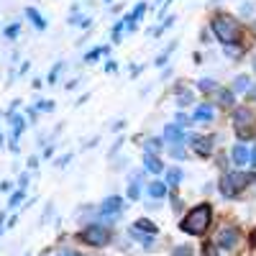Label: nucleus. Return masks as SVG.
<instances>
[{
  "label": "nucleus",
  "instance_id": "a878e982",
  "mask_svg": "<svg viewBox=\"0 0 256 256\" xmlns=\"http://www.w3.org/2000/svg\"><path fill=\"white\" fill-rule=\"evenodd\" d=\"M187 123H190V118H187L185 113H177V126L182 128V126H187Z\"/></svg>",
  "mask_w": 256,
  "mask_h": 256
},
{
  "label": "nucleus",
  "instance_id": "aec40b11",
  "mask_svg": "<svg viewBox=\"0 0 256 256\" xmlns=\"http://www.w3.org/2000/svg\"><path fill=\"white\" fill-rule=\"evenodd\" d=\"M200 90H203V93H215V90H218V85H215V80L203 77V80H200Z\"/></svg>",
  "mask_w": 256,
  "mask_h": 256
},
{
  "label": "nucleus",
  "instance_id": "39448f33",
  "mask_svg": "<svg viewBox=\"0 0 256 256\" xmlns=\"http://www.w3.org/2000/svg\"><path fill=\"white\" fill-rule=\"evenodd\" d=\"M239 239H241V236H239V231L228 225V228H223V231L218 233L215 246H218V249H223V251H233L236 246H239Z\"/></svg>",
  "mask_w": 256,
  "mask_h": 256
},
{
  "label": "nucleus",
  "instance_id": "f257e3e1",
  "mask_svg": "<svg viewBox=\"0 0 256 256\" xmlns=\"http://www.w3.org/2000/svg\"><path fill=\"white\" fill-rule=\"evenodd\" d=\"M210 218H213V210H210L208 203L192 208L190 213L185 215V221H182V231L190 233V236H200L205 233V228L210 225Z\"/></svg>",
  "mask_w": 256,
  "mask_h": 256
},
{
  "label": "nucleus",
  "instance_id": "4468645a",
  "mask_svg": "<svg viewBox=\"0 0 256 256\" xmlns=\"http://www.w3.org/2000/svg\"><path fill=\"white\" fill-rule=\"evenodd\" d=\"M167 195V182H149V197L161 200Z\"/></svg>",
  "mask_w": 256,
  "mask_h": 256
},
{
  "label": "nucleus",
  "instance_id": "f3484780",
  "mask_svg": "<svg viewBox=\"0 0 256 256\" xmlns=\"http://www.w3.org/2000/svg\"><path fill=\"white\" fill-rule=\"evenodd\" d=\"M179 182H182V169L172 167V169L167 172V185H169V187H177Z\"/></svg>",
  "mask_w": 256,
  "mask_h": 256
},
{
  "label": "nucleus",
  "instance_id": "4be33fe9",
  "mask_svg": "<svg viewBox=\"0 0 256 256\" xmlns=\"http://www.w3.org/2000/svg\"><path fill=\"white\" fill-rule=\"evenodd\" d=\"M172 256H192V249L190 246H177V249L172 251Z\"/></svg>",
  "mask_w": 256,
  "mask_h": 256
},
{
  "label": "nucleus",
  "instance_id": "20e7f679",
  "mask_svg": "<svg viewBox=\"0 0 256 256\" xmlns=\"http://www.w3.org/2000/svg\"><path fill=\"white\" fill-rule=\"evenodd\" d=\"M251 182L249 175H243V172H228V175L221 177V192L223 197H236L239 192Z\"/></svg>",
  "mask_w": 256,
  "mask_h": 256
},
{
  "label": "nucleus",
  "instance_id": "bb28decb",
  "mask_svg": "<svg viewBox=\"0 0 256 256\" xmlns=\"http://www.w3.org/2000/svg\"><path fill=\"white\" fill-rule=\"evenodd\" d=\"M205 256H218V246H215V243H213V246L208 243V246H205Z\"/></svg>",
  "mask_w": 256,
  "mask_h": 256
},
{
  "label": "nucleus",
  "instance_id": "393cba45",
  "mask_svg": "<svg viewBox=\"0 0 256 256\" xmlns=\"http://www.w3.org/2000/svg\"><path fill=\"white\" fill-rule=\"evenodd\" d=\"M169 154H172V157H177V159H182V157H185L182 146H169Z\"/></svg>",
  "mask_w": 256,
  "mask_h": 256
},
{
  "label": "nucleus",
  "instance_id": "a211bd4d",
  "mask_svg": "<svg viewBox=\"0 0 256 256\" xmlns=\"http://www.w3.org/2000/svg\"><path fill=\"white\" fill-rule=\"evenodd\" d=\"M192 100H195V97H192L190 90H179V93H177V105H179V108H187Z\"/></svg>",
  "mask_w": 256,
  "mask_h": 256
},
{
  "label": "nucleus",
  "instance_id": "1a4fd4ad",
  "mask_svg": "<svg viewBox=\"0 0 256 256\" xmlns=\"http://www.w3.org/2000/svg\"><path fill=\"white\" fill-rule=\"evenodd\" d=\"M231 157H233V164H236V167H246V164H249L251 151L246 149L243 144H236V146H233V151H231Z\"/></svg>",
  "mask_w": 256,
  "mask_h": 256
},
{
  "label": "nucleus",
  "instance_id": "0eeeda50",
  "mask_svg": "<svg viewBox=\"0 0 256 256\" xmlns=\"http://www.w3.org/2000/svg\"><path fill=\"white\" fill-rule=\"evenodd\" d=\"M190 146H192L197 154L208 157V154L213 151V139H210V136H195V133H192V136H190Z\"/></svg>",
  "mask_w": 256,
  "mask_h": 256
},
{
  "label": "nucleus",
  "instance_id": "c756f323",
  "mask_svg": "<svg viewBox=\"0 0 256 256\" xmlns=\"http://www.w3.org/2000/svg\"><path fill=\"white\" fill-rule=\"evenodd\" d=\"M249 97H251V100H256V87H251V90H249Z\"/></svg>",
  "mask_w": 256,
  "mask_h": 256
},
{
  "label": "nucleus",
  "instance_id": "f8f14e48",
  "mask_svg": "<svg viewBox=\"0 0 256 256\" xmlns=\"http://www.w3.org/2000/svg\"><path fill=\"white\" fill-rule=\"evenodd\" d=\"M121 208H123V200L113 195V197H108L105 203H103V213L113 218V215H118V213H121Z\"/></svg>",
  "mask_w": 256,
  "mask_h": 256
},
{
  "label": "nucleus",
  "instance_id": "cd10ccee",
  "mask_svg": "<svg viewBox=\"0 0 256 256\" xmlns=\"http://www.w3.org/2000/svg\"><path fill=\"white\" fill-rule=\"evenodd\" d=\"M225 54H228V57H239L241 49L239 47H225Z\"/></svg>",
  "mask_w": 256,
  "mask_h": 256
},
{
  "label": "nucleus",
  "instance_id": "c85d7f7f",
  "mask_svg": "<svg viewBox=\"0 0 256 256\" xmlns=\"http://www.w3.org/2000/svg\"><path fill=\"white\" fill-rule=\"evenodd\" d=\"M249 167L256 169V144H254V151H251V157H249Z\"/></svg>",
  "mask_w": 256,
  "mask_h": 256
},
{
  "label": "nucleus",
  "instance_id": "2f4dec72",
  "mask_svg": "<svg viewBox=\"0 0 256 256\" xmlns=\"http://www.w3.org/2000/svg\"><path fill=\"white\" fill-rule=\"evenodd\" d=\"M254 72H256V57H254Z\"/></svg>",
  "mask_w": 256,
  "mask_h": 256
},
{
  "label": "nucleus",
  "instance_id": "7ed1b4c3",
  "mask_svg": "<svg viewBox=\"0 0 256 256\" xmlns=\"http://www.w3.org/2000/svg\"><path fill=\"white\" fill-rule=\"evenodd\" d=\"M233 128L241 139L256 136V115L251 113V108H239V111L233 113Z\"/></svg>",
  "mask_w": 256,
  "mask_h": 256
},
{
  "label": "nucleus",
  "instance_id": "ddd939ff",
  "mask_svg": "<svg viewBox=\"0 0 256 256\" xmlns=\"http://www.w3.org/2000/svg\"><path fill=\"white\" fill-rule=\"evenodd\" d=\"M215 100H218V105L231 108V105H233V90H223V87H218V90H215Z\"/></svg>",
  "mask_w": 256,
  "mask_h": 256
},
{
  "label": "nucleus",
  "instance_id": "b1692460",
  "mask_svg": "<svg viewBox=\"0 0 256 256\" xmlns=\"http://www.w3.org/2000/svg\"><path fill=\"white\" fill-rule=\"evenodd\" d=\"M254 11H256L254 3H243L241 5V16H254Z\"/></svg>",
  "mask_w": 256,
  "mask_h": 256
},
{
  "label": "nucleus",
  "instance_id": "423d86ee",
  "mask_svg": "<svg viewBox=\"0 0 256 256\" xmlns=\"http://www.w3.org/2000/svg\"><path fill=\"white\" fill-rule=\"evenodd\" d=\"M82 239H85L90 246H105L108 239H111V233H108L105 225H90L85 233H82Z\"/></svg>",
  "mask_w": 256,
  "mask_h": 256
},
{
  "label": "nucleus",
  "instance_id": "6ab92c4d",
  "mask_svg": "<svg viewBox=\"0 0 256 256\" xmlns=\"http://www.w3.org/2000/svg\"><path fill=\"white\" fill-rule=\"evenodd\" d=\"M175 49H177V44H169V47H167V49H164V51L159 54V57H157V62H154V64H157V67H164V64H167V59H169V54L175 51Z\"/></svg>",
  "mask_w": 256,
  "mask_h": 256
},
{
  "label": "nucleus",
  "instance_id": "9d476101",
  "mask_svg": "<svg viewBox=\"0 0 256 256\" xmlns=\"http://www.w3.org/2000/svg\"><path fill=\"white\" fill-rule=\"evenodd\" d=\"M192 121L195 123H200V121H213V105L210 103H203V105H197L195 108V113H192Z\"/></svg>",
  "mask_w": 256,
  "mask_h": 256
},
{
  "label": "nucleus",
  "instance_id": "9b49d317",
  "mask_svg": "<svg viewBox=\"0 0 256 256\" xmlns=\"http://www.w3.org/2000/svg\"><path fill=\"white\" fill-rule=\"evenodd\" d=\"M144 167L149 169V172H154V175H159V172H164V164L159 161V157H157V154H151V151H146V154H144Z\"/></svg>",
  "mask_w": 256,
  "mask_h": 256
},
{
  "label": "nucleus",
  "instance_id": "5701e85b",
  "mask_svg": "<svg viewBox=\"0 0 256 256\" xmlns=\"http://www.w3.org/2000/svg\"><path fill=\"white\" fill-rule=\"evenodd\" d=\"M128 197H131V200L139 197V179H133V182H131V187H128Z\"/></svg>",
  "mask_w": 256,
  "mask_h": 256
},
{
  "label": "nucleus",
  "instance_id": "2eb2a0df",
  "mask_svg": "<svg viewBox=\"0 0 256 256\" xmlns=\"http://www.w3.org/2000/svg\"><path fill=\"white\" fill-rule=\"evenodd\" d=\"M133 228H136V231H141V233H151V236L157 233V225H154L149 218H139V221L133 223Z\"/></svg>",
  "mask_w": 256,
  "mask_h": 256
},
{
  "label": "nucleus",
  "instance_id": "dca6fc26",
  "mask_svg": "<svg viewBox=\"0 0 256 256\" xmlns=\"http://www.w3.org/2000/svg\"><path fill=\"white\" fill-rule=\"evenodd\" d=\"M249 82H251L249 75H239V77L233 80V87H231V90H233V93H246V90H251Z\"/></svg>",
  "mask_w": 256,
  "mask_h": 256
},
{
  "label": "nucleus",
  "instance_id": "412c9836",
  "mask_svg": "<svg viewBox=\"0 0 256 256\" xmlns=\"http://www.w3.org/2000/svg\"><path fill=\"white\" fill-rule=\"evenodd\" d=\"M159 149H161V139H149V144H146V151L157 154Z\"/></svg>",
  "mask_w": 256,
  "mask_h": 256
},
{
  "label": "nucleus",
  "instance_id": "6e6552de",
  "mask_svg": "<svg viewBox=\"0 0 256 256\" xmlns=\"http://www.w3.org/2000/svg\"><path fill=\"white\" fill-rule=\"evenodd\" d=\"M164 139L169 141V146H182L185 144V133H182V128L177 123H167V128H164Z\"/></svg>",
  "mask_w": 256,
  "mask_h": 256
},
{
  "label": "nucleus",
  "instance_id": "7c9ffc66",
  "mask_svg": "<svg viewBox=\"0 0 256 256\" xmlns=\"http://www.w3.org/2000/svg\"><path fill=\"white\" fill-rule=\"evenodd\" d=\"M251 31H254V33H256V23H254V26H251Z\"/></svg>",
  "mask_w": 256,
  "mask_h": 256
},
{
  "label": "nucleus",
  "instance_id": "f03ea898",
  "mask_svg": "<svg viewBox=\"0 0 256 256\" xmlns=\"http://www.w3.org/2000/svg\"><path fill=\"white\" fill-rule=\"evenodd\" d=\"M213 33L225 44V47H233V44H239V39H241V26H239V21H233V18H228V16H218L213 21Z\"/></svg>",
  "mask_w": 256,
  "mask_h": 256
}]
</instances>
